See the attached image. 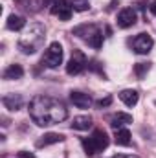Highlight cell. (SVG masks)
Segmentation results:
<instances>
[{
	"instance_id": "1",
	"label": "cell",
	"mask_w": 156,
	"mask_h": 158,
	"mask_svg": "<svg viewBox=\"0 0 156 158\" xmlns=\"http://www.w3.org/2000/svg\"><path fill=\"white\" fill-rule=\"evenodd\" d=\"M30 118L33 119L39 127L57 125L68 118L66 105L51 96H35L30 101Z\"/></svg>"
},
{
	"instance_id": "2",
	"label": "cell",
	"mask_w": 156,
	"mask_h": 158,
	"mask_svg": "<svg viewBox=\"0 0 156 158\" xmlns=\"http://www.w3.org/2000/svg\"><path fill=\"white\" fill-rule=\"evenodd\" d=\"M44 39H46V28L37 22L30 24V28H26L22 37L18 39V50L26 55H33L44 44Z\"/></svg>"
},
{
	"instance_id": "3",
	"label": "cell",
	"mask_w": 156,
	"mask_h": 158,
	"mask_svg": "<svg viewBox=\"0 0 156 158\" xmlns=\"http://www.w3.org/2000/svg\"><path fill=\"white\" fill-rule=\"evenodd\" d=\"M74 35L84 39L92 48H96V50H99L103 46V33H101L99 26H96V24H81V26H77L74 30Z\"/></svg>"
},
{
	"instance_id": "4",
	"label": "cell",
	"mask_w": 156,
	"mask_h": 158,
	"mask_svg": "<svg viewBox=\"0 0 156 158\" xmlns=\"http://www.w3.org/2000/svg\"><path fill=\"white\" fill-rule=\"evenodd\" d=\"M109 142L110 140H109L107 132L103 129H96L90 138H84L83 140V147H84L86 155H97V153H101L103 149L109 147Z\"/></svg>"
},
{
	"instance_id": "5",
	"label": "cell",
	"mask_w": 156,
	"mask_h": 158,
	"mask_svg": "<svg viewBox=\"0 0 156 158\" xmlns=\"http://www.w3.org/2000/svg\"><path fill=\"white\" fill-rule=\"evenodd\" d=\"M63 63V46L59 42H51L42 55V64L46 68H57Z\"/></svg>"
},
{
	"instance_id": "6",
	"label": "cell",
	"mask_w": 156,
	"mask_h": 158,
	"mask_svg": "<svg viewBox=\"0 0 156 158\" xmlns=\"http://www.w3.org/2000/svg\"><path fill=\"white\" fill-rule=\"evenodd\" d=\"M48 6H50V13L59 17V20H70L74 7L68 0H48Z\"/></svg>"
},
{
	"instance_id": "7",
	"label": "cell",
	"mask_w": 156,
	"mask_h": 158,
	"mask_svg": "<svg viewBox=\"0 0 156 158\" xmlns=\"http://www.w3.org/2000/svg\"><path fill=\"white\" fill-rule=\"evenodd\" d=\"M132 50L136 52V53H140V55H145V53H149L151 52V48H153V44H154V40L151 35H147V33H138L134 39H132Z\"/></svg>"
},
{
	"instance_id": "8",
	"label": "cell",
	"mask_w": 156,
	"mask_h": 158,
	"mask_svg": "<svg viewBox=\"0 0 156 158\" xmlns=\"http://www.w3.org/2000/svg\"><path fill=\"white\" fill-rule=\"evenodd\" d=\"M86 68V57L81 53V52H74L72 53V59L68 61V64H66V72L70 74V76H79L83 70Z\"/></svg>"
},
{
	"instance_id": "9",
	"label": "cell",
	"mask_w": 156,
	"mask_h": 158,
	"mask_svg": "<svg viewBox=\"0 0 156 158\" xmlns=\"http://www.w3.org/2000/svg\"><path fill=\"white\" fill-rule=\"evenodd\" d=\"M136 24V11L132 7H125L117 13V26L127 30V28H132Z\"/></svg>"
},
{
	"instance_id": "10",
	"label": "cell",
	"mask_w": 156,
	"mask_h": 158,
	"mask_svg": "<svg viewBox=\"0 0 156 158\" xmlns=\"http://www.w3.org/2000/svg\"><path fill=\"white\" fill-rule=\"evenodd\" d=\"M70 101L77 107V109H88L92 105V98L84 92H70Z\"/></svg>"
},
{
	"instance_id": "11",
	"label": "cell",
	"mask_w": 156,
	"mask_h": 158,
	"mask_svg": "<svg viewBox=\"0 0 156 158\" xmlns=\"http://www.w3.org/2000/svg\"><path fill=\"white\" fill-rule=\"evenodd\" d=\"M2 103H4V107L9 109V110H18V109L22 107L24 99H22L20 94H7V96L2 98Z\"/></svg>"
},
{
	"instance_id": "12",
	"label": "cell",
	"mask_w": 156,
	"mask_h": 158,
	"mask_svg": "<svg viewBox=\"0 0 156 158\" xmlns=\"http://www.w3.org/2000/svg\"><path fill=\"white\" fill-rule=\"evenodd\" d=\"M119 99H121L127 107H134V105L138 103V99H140V94H138L136 90H132V88H125V90L119 92Z\"/></svg>"
},
{
	"instance_id": "13",
	"label": "cell",
	"mask_w": 156,
	"mask_h": 158,
	"mask_svg": "<svg viewBox=\"0 0 156 158\" xmlns=\"http://www.w3.org/2000/svg\"><path fill=\"white\" fill-rule=\"evenodd\" d=\"M129 123H132V116L127 114V112H117V114H114V116L110 118V125H112L114 131L125 127V125H129Z\"/></svg>"
},
{
	"instance_id": "14",
	"label": "cell",
	"mask_w": 156,
	"mask_h": 158,
	"mask_svg": "<svg viewBox=\"0 0 156 158\" xmlns=\"http://www.w3.org/2000/svg\"><path fill=\"white\" fill-rule=\"evenodd\" d=\"M63 140H64L63 134H59V132H48V134L40 136V140L37 142V147H46V145H51V143H59Z\"/></svg>"
},
{
	"instance_id": "15",
	"label": "cell",
	"mask_w": 156,
	"mask_h": 158,
	"mask_svg": "<svg viewBox=\"0 0 156 158\" xmlns=\"http://www.w3.org/2000/svg\"><path fill=\"white\" fill-rule=\"evenodd\" d=\"M17 4L24 11H28V13H37V11H40V7L44 6V0H17Z\"/></svg>"
},
{
	"instance_id": "16",
	"label": "cell",
	"mask_w": 156,
	"mask_h": 158,
	"mask_svg": "<svg viewBox=\"0 0 156 158\" xmlns=\"http://www.w3.org/2000/svg\"><path fill=\"white\" fill-rule=\"evenodd\" d=\"M22 76H24V68L20 64H9L2 74L4 79H20Z\"/></svg>"
},
{
	"instance_id": "17",
	"label": "cell",
	"mask_w": 156,
	"mask_h": 158,
	"mask_svg": "<svg viewBox=\"0 0 156 158\" xmlns=\"http://www.w3.org/2000/svg\"><path fill=\"white\" fill-rule=\"evenodd\" d=\"M114 142H116L117 145H130V132H129V129H125V127H121V129H116V132H114Z\"/></svg>"
},
{
	"instance_id": "18",
	"label": "cell",
	"mask_w": 156,
	"mask_h": 158,
	"mask_svg": "<svg viewBox=\"0 0 156 158\" xmlns=\"http://www.w3.org/2000/svg\"><path fill=\"white\" fill-rule=\"evenodd\" d=\"M92 127V116H77L72 121V129L76 131H88Z\"/></svg>"
},
{
	"instance_id": "19",
	"label": "cell",
	"mask_w": 156,
	"mask_h": 158,
	"mask_svg": "<svg viewBox=\"0 0 156 158\" xmlns=\"http://www.w3.org/2000/svg\"><path fill=\"white\" fill-rule=\"evenodd\" d=\"M6 26H7V30L18 31V30H22V28L26 26V20H24V17H18V15H9V17H7Z\"/></svg>"
},
{
	"instance_id": "20",
	"label": "cell",
	"mask_w": 156,
	"mask_h": 158,
	"mask_svg": "<svg viewBox=\"0 0 156 158\" xmlns=\"http://www.w3.org/2000/svg\"><path fill=\"white\" fill-rule=\"evenodd\" d=\"M70 4H72V7H74L76 11H86V9L90 7L86 0H72Z\"/></svg>"
},
{
	"instance_id": "21",
	"label": "cell",
	"mask_w": 156,
	"mask_h": 158,
	"mask_svg": "<svg viewBox=\"0 0 156 158\" xmlns=\"http://www.w3.org/2000/svg\"><path fill=\"white\" fill-rule=\"evenodd\" d=\"M134 72H136V76H138V77H143V76H145V72H149V64H145V63H138V64H136V68H134Z\"/></svg>"
},
{
	"instance_id": "22",
	"label": "cell",
	"mask_w": 156,
	"mask_h": 158,
	"mask_svg": "<svg viewBox=\"0 0 156 158\" xmlns=\"http://www.w3.org/2000/svg\"><path fill=\"white\" fill-rule=\"evenodd\" d=\"M110 103H112V96H107V98H103V99H99V101H97L96 105H97L99 109H103V107H109Z\"/></svg>"
},
{
	"instance_id": "23",
	"label": "cell",
	"mask_w": 156,
	"mask_h": 158,
	"mask_svg": "<svg viewBox=\"0 0 156 158\" xmlns=\"http://www.w3.org/2000/svg\"><path fill=\"white\" fill-rule=\"evenodd\" d=\"M18 156H20V158H35L31 153H26V151H20V153H18Z\"/></svg>"
},
{
	"instance_id": "24",
	"label": "cell",
	"mask_w": 156,
	"mask_h": 158,
	"mask_svg": "<svg viewBox=\"0 0 156 158\" xmlns=\"http://www.w3.org/2000/svg\"><path fill=\"white\" fill-rule=\"evenodd\" d=\"M112 158H138L136 155H114Z\"/></svg>"
},
{
	"instance_id": "25",
	"label": "cell",
	"mask_w": 156,
	"mask_h": 158,
	"mask_svg": "<svg viewBox=\"0 0 156 158\" xmlns=\"http://www.w3.org/2000/svg\"><path fill=\"white\" fill-rule=\"evenodd\" d=\"M151 13H153V15H156V2H153V4H151Z\"/></svg>"
}]
</instances>
